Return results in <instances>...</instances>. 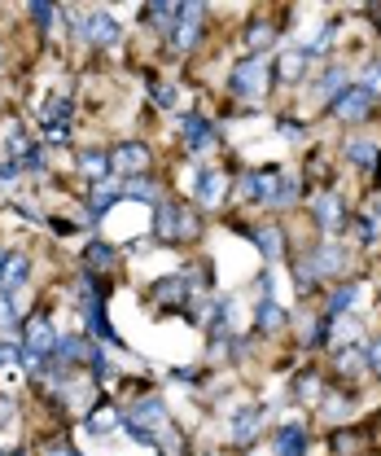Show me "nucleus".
<instances>
[{
  "instance_id": "obj_49",
  "label": "nucleus",
  "mask_w": 381,
  "mask_h": 456,
  "mask_svg": "<svg viewBox=\"0 0 381 456\" xmlns=\"http://www.w3.org/2000/svg\"><path fill=\"white\" fill-rule=\"evenodd\" d=\"M75 456H84V452H75Z\"/></svg>"
},
{
  "instance_id": "obj_10",
  "label": "nucleus",
  "mask_w": 381,
  "mask_h": 456,
  "mask_svg": "<svg viewBox=\"0 0 381 456\" xmlns=\"http://www.w3.org/2000/svg\"><path fill=\"white\" fill-rule=\"evenodd\" d=\"M228 193H232V175L223 167H198L193 171V198H198L202 207H223Z\"/></svg>"
},
{
  "instance_id": "obj_4",
  "label": "nucleus",
  "mask_w": 381,
  "mask_h": 456,
  "mask_svg": "<svg viewBox=\"0 0 381 456\" xmlns=\"http://www.w3.org/2000/svg\"><path fill=\"white\" fill-rule=\"evenodd\" d=\"M163 426H171L166 399L145 395V399H136L132 408H123V430H127L132 444H141V448H154V435H158Z\"/></svg>"
},
{
  "instance_id": "obj_46",
  "label": "nucleus",
  "mask_w": 381,
  "mask_h": 456,
  "mask_svg": "<svg viewBox=\"0 0 381 456\" xmlns=\"http://www.w3.org/2000/svg\"><path fill=\"white\" fill-rule=\"evenodd\" d=\"M75 452H79V448H70V444H53L45 456H75Z\"/></svg>"
},
{
  "instance_id": "obj_38",
  "label": "nucleus",
  "mask_w": 381,
  "mask_h": 456,
  "mask_svg": "<svg viewBox=\"0 0 381 456\" xmlns=\"http://www.w3.org/2000/svg\"><path fill=\"white\" fill-rule=\"evenodd\" d=\"M360 88H364L373 102H381V57H373V61L364 66V79H360Z\"/></svg>"
},
{
  "instance_id": "obj_13",
  "label": "nucleus",
  "mask_w": 381,
  "mask_h": 456,
  "mask_svg": "<svg viewBox=\"0 0 381 456\" xmlns=\"http://www.w3.org/2000/svg\"><path fill=\"white\" fill-rule=\"evenodd\" d=\"M189 277L184 273H171V277H163V281H154V289H150V303L154 307H180V312H189Z\"/></svg>"
},
{
  "instance_id": "obj_3",
  "label": "nucleus",
  "mask_w": 381,
  "mask_h": 456,
  "mask_svg": "<svg viewBox=\"0 0 381 456\" xmlns=\"http://www.w3.org/2000/svg\"><path fill=\"white\" fill-rule=\"evenodd\" d=\"M268 88H272V57L263 53H246L228 75V93L237 102H263Z\"/></svg>"
},
{
  "instance_id": "obj_32",
  "label": "nucleus",
  "mask_w": 381,
  "mask_h": 456,
  "mask_svg": "<svg viewBox=\"0 0 381 456\" xmlns=\"http://www.w3.org/2000/svg\"><path fill=\"white\" fill-rule=\"evenodd\" d=\"M328 342H337V346L364 342V325L355 316H337V321H328Z\"/></svg>"
},
{
  "instance_id": "obj_19",
  "label": "nucleus",
  "mask_w": 381,
  "mask_h": 456,
  "mask_svg": "<svg viewBox=\"0 0 381 456\" xmlns=\"http://www.w3.org/2000/svg\"><path fill=\"white\" fill-rule=\"evenodd\" d=\"M316 412H320L325 421H333V426H351V417H355V399H351V391L333 387V391H325V395H320Z\"/></svg>"
},
{
  "instance_id": "obj_8",
  "label": "nucleus",
  "mask_w": 381,
  "mask_h": 456,
  "mask_svg": "<svg viewBox=\"0 0 381 456\" xmlns=\"http://www.w3.org/2000/svg\"><path fill=\"white\" fill-rule=\"evenodd\" d=\"M373 106H377V102H373V97H369V93H364L360 84H346V88H342V93H337V97L328 102L325 110L333 114L337 123H369Z\"/></svg>"
},
{
  "instance_id": "obj_18",
  "label": "nucleus",
  "mask_w": 381,
  "mask_h": 456,
  "mask_svg": "<svg viewBox=\"0 0 381 456\" xmlns=\"http://www.w3.org/2000/svg\"><path fill=\"white\" fill-rule=\"evenodd\" d=\"M307 426L303 421H280L272 430V456H307Z\"/></svg>"
},
{
  "instance_id": "obj_17",
  "label": "nucleus",
  "mask_w": 381,
  "mask_h": 456,
  "mask_svg": "<svg viewBox=\"0 0 381 456\" xmlns=\"http://www.w3.org/2000/svg\"><path fill=\"white\" fill-rule=\"evenodd\" d=\"M333 373L342 382H360L369 373V355H364V342H351V346H333Z\"/></svg>"
},
{
  "instance_id": "obj_41",
  "label": "nucleus",
  "mask_w": 381,
  "mask_h": 456,
  "mask_svg": "<svg viewBox=\"0 0 381 456\" xmlns=\"http://www.w3.org/2000/svg\"><path fill=\"white\" fill-rule=\"evenodd\" d=\"M0 330H18V312H13L9 294H0Z\"/></svg>"
},
{
  "instance_id": "obj_37",
  "label": "nucleus",
  "mask_w": 381,
  "mask_h": 456,
  "mask_svg": "<svg viewBox=\"0 0 381 456\" xmlns=\"http://www.w3.org/2000/svg\"><path fill=\"white\" fill-rule=\"evenodd\" d=\"M27 13H31V22H36V31H40V36H49V31H53L57 4H45V0H40V4H31Z\"/></svg>"
},
{
  "instance_id": "obj_34",
  "label": "nucleus",
  "mask_w": 381,
  "mask_h": 456,
  "mask_svg": "<svg viewBox=\"0 0 381 456\" xmlns=\"http://www.w3.org/2000/svg\"><path fill=\"white\" fill-rule=\"evenodd\" d=\"M294 395L303 399V403H312V408L320 403V395H325V382L316 378V369H303V373L294 378Z\"/></svg>"
},
{
  "instance_id": "obj_33",
  "label": "nucleus",
  "mask_w": 381,
  "mask_h": 456,
  "mask_svg": "<svg viewBox=\"0 0 381 456\" xmlns=\"http://www.w3.org/2000/svg\"><path fill=\"white\" fill-rule=\"evenodd\" d=\"M154 448H158V456H189V444H184V430L180 426H163L154 435Z\"/></svg>"
},
{
  "instance_id": "obj_14",
  "label": "nucleus",
  "mask_w": 381,
  "mask_h": 456,
  "mask_svg": "<svg viewBox=\"0 0 381 456\" xmlns=\"http://www.w3.org/2000/svg\"><path fill=\"white\" fill-rule=\"evenodd\" d=\"M263 403H241L237 412H232V426H228V439L237 444V448H250L255 444V435H259V426H263Z\"/></svg>"
},
{
  "instance_id": "obj_35",
  "label": "nucleus",
  "mask_w": 381,
  "mask_h": 456,
  "mask_svg": "<svg viewBox=\"0 0 381 456\" xmlns=\"http://www.w3.org/2000/svg\"><path fill=\"white\" fill-rule=\"evenodd\" d=\"M114 259H118V255H114V246H106V241H88V250H84V264H88V273H97V277L114 268Z\"/></svg>"
},
{
  "instance_id": "obj_29",
  "label": "nucleus",
  "mask_w": 381,
  "mask_h": 456,
  "mask_svg": "<svg viewBox=\"0 0 381 456\" xmlns=\"http://www.w3.org/2000/svg\"><path fill=\"white\" fill-rule=\"evenodd\" d=\"M123 198L145 202V207H158V202H163V189H158L154 175H136V180H123Z\"/></svg>"
},
{
  "instance_id": "obj_24",
  "label": "nucleus",
  "mask_w": 381,
  "mask_h": 456,
  "mask_svg": "<svg viewBox=\"0 0 381 456\" xmlns=\"http://www.w3.org/2000/svg\"><path fill=\"white\" fill-rule=\"evenodd\" d=\"M250 241L263 250V259L268 264H280L285 259V250H289V241H285V232L276 224H259V228H250Z\"/></svg>"
},
{
  "instance_id": "obj_39",
  "label": "nucleus",
  "mask_w": 381,
  "mask_h": 456,
  "mask_svg": "<svg viewBox=\"0 0 381 456\" xmlns=\"http://www.w3.org/2000/svg\"><path fill=\"white\" fill-rule=\"evenodd\" d=\"M312 285H316V273H312V264H307V255L294 264V289L298 294H312Z\"/></svg>"
},
{
  "instance_id": "obj_22",
  "label": "nucleus",
  "mask_w": 381,
  "mask_h": 456,
  "mask_svg": "<svg viewBox=\"0 0 381 456\" xmlns=\"http://www.w3.org/2000/svg\"><path fill=\"white\" fill-rule=\"evenodd\" d=\"M88 435H97V439H109L114 430H123V408H114L109 399H101V403H93V412H88Z\"/></svg>"
},
{
  "instance_id": "obj_1",
  "label": "nucleus",
  "mask_w": 381,
  "mask_h": 456,
  "mask_svg": "<svg viewBox=\"0 0 381 456\" xmlns=\"http://www.w3.org/2000/svg\"><path fill=\"white\" fill-rule=\"evenodd\" d=\"M53 346H57V330L49 321V312H31L22 321V342H18V364L31 382H40L45 364L53 360Z\"/></svg>"
},
{
  "instance_id": "obj_7",
  "label": "nucleus",
  "mask_w": 381,
  "mask_h": 456,
  "mask_svg": "<svg viewBox=\"0 0 381 456\" xmlns=\"http://www.w3.org/2000/svg\"><path fill=\"white\" fill-rule=\"evenodd\" d=\"M207 4H180V18H175V31H171V53H193L202 31H207Z\"/></svg>"
},
{
  "instance_id": "obj_2",
  "label": "nucleus",
  "mask_w": 381,
  "mask_h": 456,
  "mask_svg": "<svg viewBox=\"0 0 381 456\" xmlns=\"http://www.w3.org/2000/svg\"><path fill=\"white\" fill-rule=\"evenodd\" d=\"M241 198L246 202H259V207H289L298 198V180L280 167H255L241 175Z\"/></svg>"
},
{
  "instance_id": "obj_31",
  "label": "nucleus",
  "mask_w": 381,
  "mask_h": 456,
  "mask_svg": "<svg viewBox=\"0 0 381 456\" xmlns=\"http://www.w3.org/2000/svg\"><path fill=\"white\" fill-rule=\"evenodd\" d=\"M75 167L84 171V175H88L93 184H97V180H109V150H101V145H93V150H84Z\"/></svg>"
},
{
  "instance_id": "obj_25",
  "label": "nucleus",
  "mask_w": 381,
  "mask_h": 456,
  "mask_svg": "<svg viewBox=\"0 0 381 456\" xmlns=\"http://www.w3.org/2000/svg\"><path fill=\"white\" fill-rule=\"evenodd\" d=\"M346 84H351L346 66H328L325 75H316V84H312V102H316V106H328V102H333Z\"/></svg>"
},
{
  "instance_id": "obj_27",
  "label": "nucleus",
  "mask_w": 381,
  "mask_h": 456,
  "mask_svg": "<svg viewBox=\"0 0 381 456\" xmlns=\"http://www.w3.org/2000/svg\"><path fill=\"white\" fill-rule=\"evenodd\" d=\"M276 36H280V27H276L272 18H255V22L246 27V49H250V53L268 57V49L276 45Z\"/></svg>"
},
{
  "instance_id": "obj_9",
  "label": "nucleus",
  "mask_w": 381,
  "mask_h": 456,
  "mask_svg": "<svg viewBox=\"0 0 381 456\" xmlns=\"http://www.w3.org/2000/svg\"><path fill=\"white\" fill-rule=\"evenodd\" d=\"M175 132H180V145H184L189 154H207L219 141L215 123H211L207 114H180V118H175Z\"/></svg>"
},
{
  "instance_id": "obj_21",
  "label": "nucleus",
  "mask_w": 381,
  "mask_h": 456,
  "mask_svg": "<svg viewBox=\"0 0 381 456\" xmlns=\"http://www.w3.org/2000/svg\"><path fill=\"white\" fill-rule=\"evenodd\" d=\"M27 281H31V259H27L22 250H9V259H4V268H0V294L13 298Z\"/></svg>"
},
{
  "instance_id": "obj_16",
  "label": "nucleus",
  "mask_w": 381,
  "mask_h": 456,
  "mask_svg": "<svg viewBox=\"0 0 381 456\" xmlns=\"http://www.w3.org/2000/svg\"><path fill=\"white\" fill-rule=\"evenodd\" d=\"M118 36H123V27H118V18L106 13V9H97V13H88V18H84V40H88L93 49H109V45H118Z\"/></svg>"
},
{
  "instance_id": "obj_48",
  "label": "nucleus",
  "mask_w": 381,
  "mask_h": 456,
  "mask_svg": "<svg viewBox=\"0 0 381 456\" xmlns=\"http://www.w3.org/2000/svg\"><path fill=\"white\" fill-rule=\"evenodd\" d=\"M4 259H9V250H0V268H4Z\"/></svg>"
},
{
  "instance_id": "obj_5",
  "label": "nucleus",
  "mask_w": 381,
  "mask_h": 456,
  "mask_svg": "<svg viewBox=\"0 0 381 456\" xmlns=\"http://www.w3.org/2000/svg\"><path fill=\"white\" fill-rule=\"evenodd\" d=\"M70 118H75L70 93H53V97L40 106V136H45V145H66V136H70Z\"/></svg>"
},
{
  "instance_id": "obj_15",
  "label": "nucleus",
  "mask_w": 381,
  "mask_h": 456,
  "mask_svg": "<svg viewBox=\"0 0 381 456\" xmlns=\"http://www.w3.org/2000/svg\"><path fill=\"white\" fill-rule=\"evenodd\" d=\"M285 325H289V312L280 307V298H276V294H263V298L255 303V330H259L263 338H280Z\"/></svg>"
},
{
  "instance_id": "obj_30",
  "label": "nucleus",
  "mask_w": 381,
  "mask_h": 456,
  "mask_svg": "<svg viewBox=\"0 0 381 456\" xmlns=\"http://www.w3.org/2000/svg\"><path fill=\"white\" fill-rule=\"evenodd\" d=\"M141 18H145V27H154V31H175V18H180V4H166V0H154V4H145L141 9Z\"/></svg>"
},
{
  "instance_id": "obj_42",
  "label": "nucleus",
  "mask_w": 381,
  "mask_h": 456,
  "mask_svg": "<svg viewBox=\"0 0 381 456\" xmlns=\"http://www.w3.org/2000/svg\"><path fill=\"white\" fill-rule=\"evenodd\" d=\"M13 421H18V403L9 395H0V430H9Z\"/></svg>"
},
{
  "instance_id": "obj_36",
  "label": "nucleus",
  "mask_w": 381,
  "mask_h": 456,
  "mask_svg": "<svg viewBox=\"0 0 381 456\" xmlns=\"http://www.w3.org/2000/svg\"><path fill=\"white\" fill-rule=\"evenodd\" d=\"M145 84H150V102H154L158 110H175V88H171V84H158L154 75H145Z\"/></svg>"
},
{
  "instance_id": "obj_20",
  "label": "nucleus",
  "mask_w": 381,
  "mask_h": 456,
  "mask_svg": "<svg viewBox=\"0 0 381 456\" xmlns=\"http://www.w3.org/2000/svg\"><path fill=\"white\" fill-rule=\"evenodd\" d=\"M114 202H123V180H114V175H109V180H97V184L88 189V220L97 224Z\"/></svg>"
},
{
  "instance_id": "obj_45",
  "label": "nucleus",
  "mask_w": 381,
  "mask_h": 456,
  "mask_svg": "<svg viewBox=\"0 0 381 456\" xmlns=\"http://www.w3.org/2000/svg\"><path fill=\"white\" fill-rule=\"evenodd\" d=\"M18 360V346L13 342H0V364H13Z\"/></svg>"
},
{
  "instance_id": "obj_40",
  "label": "nucleus",
  "mask_w": 381,
  "mask_h": 456,
  "mask_svg": "<svg viewBox=\"0 0 381 456\" xmlns=\"http://www.w3.org/2000/svg\"><path fill=\"white\" fill-rule=\"evenodd\" d=\"M276 127H280L285 141H307V127H303L298 118H276Z\"/></svg>"
},
{
  "instance_id": "obj_28",
  "label": "nucleus",
  "mask_w": 381,
  "mask_h": 456,
  "mask_svg": "<svg viewBox=\"0 0 381 456\" xmlns=\"http://www.w3.org/2000/svg\"><path fill=\"white\" fill-rule=\"evenodd\" d=\"M360 303V285L355 281H342L325 303V321H337V316H351V307Z\"/></svg>"
},
{
  "instance_id": "obj_44",
  "label": "nucleus",
  "mask_w": 381,
  "mask_h": 456,
  "mask_svg": "<svg viewBox=\"0 0 381 456\" xmlns=\"http://www.w3.org/2000/svg\"><path fill=\"white\" fill-rule=\"evenodd\" d=\"M18 175H22V167H18L13 159H0V184H13Z\"/></svg>"
},
{
  "instance_id": "obj_11",
  "label": "nucleus",
  "mask_w": 381,
  "mask_h": 456,
  "mask_svg": "<svg viewBox=\"0 0 381 456\" xmlns=\"http://www.w3.org/2000/svg\"><path fill=\"white\" fill-rule=\"evenodd\" d=\"M312 216H316L320 232H328V237H337V232L346 228V220H351L346 202H342L333 189H325V193H312Z\"/></svg>"
},
{
  "instance_id": "obj_43",
  "label": "nucleus",
  "mask_w": 381,
  "mask_h": 456,
  "mask_svg": "<svg viewBox=\"0 0 381 456\" xmlns=\"http://www.w3.org/2000/svg\"><path fill=\"white\" fill-rule=\"evenodd\" d=\"M364 355H369V373H377L381 378V338L364 342Z\"/></svg>"
},
{
  "instance_id": "obj_26",
  "label": "nucleus",
  "mask_w": 381,
  "mask_h": 456,
  "mask_svg": "<svg viewBox=\"0 0 381 456\" xmlns=\"http://www.w3.org/2000/svg\"><path fill=\"white\" fill-rule=\"evenodd\" d=\"M342 154H346V163H351L355 171H373L381 163V145L377 141H369V136H351Z\"/></svg>"
},
{
  "instance_id": "obj_6",
  "label": "nucleus",
  "mask_w": 381,
  "mask_h": 456,
  "mask_svg": "<svg viewBox=\"0 0 381 456\" xmlns=\"http://www.w3.org/2000/svg\"><path fill=\"white\" fill-rule=\"evenodd\" d=\"M150 163H154V154H150V145H141V141H118V145L109 150V175H114V180L150 175Z\"/></svg>"
},
{
  "instance_id": "obj_47",
  "label": "nucleus",
  "mask_w": 381,
  "mask_h": 456,
  "mask_svg": "<svg viewBox=\"0 0 381 456\" xmlns=\"http://www.w3.org/2000/svg\"><path fill=\"white\" fill-rule=\"evenodd\" d=\"M369 13H373V18H377V27H381V4H373V9H369Z\"/></svg>"
},
{
  "instance_id": "obj_23",
  "label": "nucleus",
  "mask_w": 381,
  "mask_h": 456,
  "mask_svg": "<svg viewBox=\"0 0 381 456\" xmlns=\"http://www.w3.org/2000/svg\"><path fill=\"white\" fill-rule=\"evenodd\" d=\"M307 66H312L307 49H285V53L272 61V79H280V84H303Z\"/></svg>"
},
{
  "instance_id": "obj_12",
  "label": "nucleus",
  "mask_w": 381,
  "mask_h": 456,
  "mask_svg": "<svg viewBox=\"0 0 381 456\" xmlns=\"http://www.w3.org/2000/svg\"><path fill=\"white\" fill-rule=\"evenodd\" d=\"M307 264H312L316 281H320V277H342V273L351 268V250H346L342 241H325V246H316V250L307 255Z\"/></svg>"
}]
</instances>
